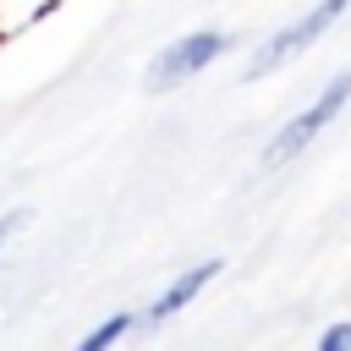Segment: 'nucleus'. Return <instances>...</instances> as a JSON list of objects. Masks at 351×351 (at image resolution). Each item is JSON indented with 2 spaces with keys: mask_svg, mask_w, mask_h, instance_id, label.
<instances>
[{
  "mask_svg": "<svg viewBox=\"0 0 351 351\" xmlns=\"http://www.w3.org/2000/svg\"><path fill=\"white\" fill-rule=\"evenodd\" d=\"M225 49H230V33H219V27L181 33V38H170V44L154 55V66H148V88H154V93H170V88L192 82V77H197V71H208Z\"/></svg>",
  "mask_w": 351,
  "mask_h": 351,
  "instance_id": "obj_2",
  "label": "nucleus"
},
{
  "mask_svg": "<svg viewBox=\"0 0 351 351\" xmlns=\"http://www.w3.org/2000/svg\"><path fill=\"white\" fill-rule=\"evenodd\" d=\"M346 5H351V0H318V5H307L302 16H291L285 27H274V33L258 44V55L247 60V77H269V71H274V66H285L296 49L318 44V38H324V33L346 16Z\"/></svg>",
  "mask_w": 351,
  "mask_h": 351,
  "instance_id": "obj_3",
  "label": "nucleus"
},
{
  "mask_svg": "<svg viewBox=\"0 0 351 351\" xmlns=\"http://www.w3.org/2000/svg\"><path fill=\"white\" fill-rule=\"evenodd\" d=\"M214 274H219V258H203V263L181 269V274H176V280H170V285H165V291L148 302V313H143V318H148V324H165V318H176L181 307H192V302H197V291H203Z\"/></svg>",
  "mask_w": 351,
  "mask_h": 351,
  "instance_id": "obj_4",
  "label": "nucleus"
},
{
  "mask_svg": "<svg viewBox=\"0 0 351 351\" xmlns=\"http://www.w3.org/2000/svg\"><path fill=\"white\" fill-rule=\"evenodd\" d=\"M137 329V313H110L104 324H93L88 335H82V351H104V346H115V340H126Z\"/></svg>",
  "mask_w": 351,
  "mask_h": 351,
  "instance_id": "obj_5",
  "label": "nucleus"
},
{
  "mask_svg": "<svg viewBox=\"0 0 351 351\" xmlns=\"http://www.w3.org/2000/svg\"><path fill=\"white\" fill-rule=\"evenodd\" d=\"M346 104H351V71L329 77V82L318 88V99H313V104H302V110H296V115H291V121L263 143V165L274 170V165H291L296 154H307V148H313V137H324Z\"/></svg>",
  "mask_w": 351,
  "mask_h": 351,
  "instance_id": "obj_1",
  "label": "nucleus"
},
{
  "mask_svg": "<svg viewBox=\"0 0 351 351\" xmlns=\"http://www.w3.org/2000/svg\"><path fill=\"white\" fill-rule=\"evenodd\" d=\"M22 225H27V214H22V208H16V214H5V219H0V252H5V241H11V236H16V230H22Z\"/></svg>",
  "mask_w": 351,
  "mask_h": 351,
  "instance_id": "obj_7",
  "label": "nucleus"
},
{
  "mask_svg": "<svg viewBox=\"0 0 351 351\" xmlns=\"http://www.w3.org/2000/svg\"><path fill=\"white\" fill-rule=\"evenodd\" d=\"M318 351H351V318H335V324L318 335Z\"/></svg>",
  "mask_w": 351,
  "mask_h": 351,
  "instance_id": "obj_6",
  "label": "nucleus"
}]
</instances>
